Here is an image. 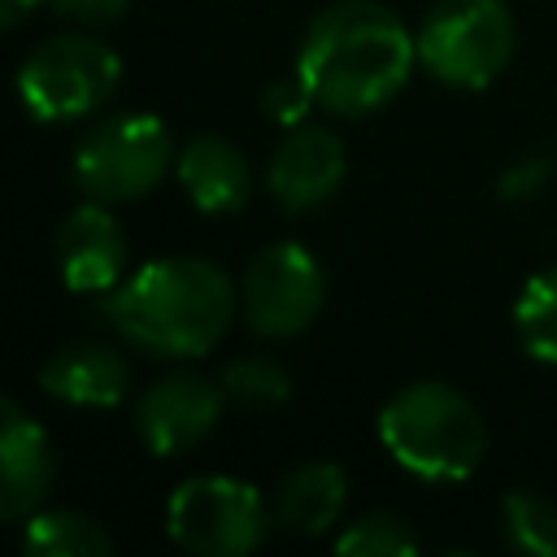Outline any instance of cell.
<instances>
[{
    "instance_id": "obj_1",
    "label": "cell",
    "mask_w": 557,
    "mask_h": 557,
    "mask_svg": "<svg viewBox=\"0 0 557 557\" xmlns=\"http://www.w3.org/2000/svg\"><path fill=\"white\" fill-rule=\"evenodd\" d=\"M418 39L379 0L326 4L296 48V70L318 109L335 117H366L383 109L413 74Z\"/></svg>"
},
{
    "instance_id": "obj_2",
    "label": "cell",
    "mask_w": 557,
    "mask_h": 557,
    "mask_svg": "<svg viewBox=\"0 0 557 557\" xmlns=\"http://www.w3.org/2000/svg\"><path fill=\"white\" fill-rule=\"evenodd\" d=\"M239 309L231 274L205 257H157L126 274L100 305V318L139 352L191 361L222 344Z\"/></svg>"
},
{
    "instance_id": "obj_3",
    "label": "cell",
    "mask_w": 557,
    "mask_h": 557,
    "mask_svg": "<svg viewBox=\"0 0 557 557\" xmlns=\"http://www.w3.org/2000/svg\"><path fill=\"white\" fill-rule=\"evenodd\" d=\"M374 431L392 461L426 483H466L487 457L479 405L440 379H418L387 396Z\"/></svg>"
},
{
    "instance_id": "obj_4",
    "label": "cell",
    "mask_w": 557,
    "mask_h": 557,
    "mask_svg": "<svg viewBox=\"0 0 557 557\" xmlns=\"http://www.w3.org/2000/svg\"><path fill=\"white\" fill-rule=\"evenodd\" d=\"M418 65L457 91H479L505 74L518 26L505 0H435L418 26Z\"/></svg>"
},
{
    "instance_id": "obj_5",
    "label": "cell",
    "mask_w": 557,
    "mask_h": 557,
    "mask_svg": "<svg viewBox=\"0 0 557 557\" xmlns=\"http://www.w3.org/2000/svg\"><path fill=\"white\" fill-rule=\"evenodd\" d=\"M174 161V135L157 113H113L78 139L70 178L87 200L122 205L148 196Z\"/></svg>"
},
{
    "instance_id": "obj_6",
    "label": "cell",
    "mask_w": 557,
    "mask_h": 557,
    "mask_svg": "<svg viewBox=\"0 0 557 557\" xmlns=\"http://www.w3.org/2000/svg\"><path fill=\"white\" fill-rule=\"evenodd\" d=\"M122 83V57L96 35H48L17 70V96L39 122H78L100 113Z\"/></svg>"
},
{
    "instance_id": "obj_7",
    "label": "cell",
    "mask_w": 557,
    "mask_h": 557,
    "mask_svg": "<svg viewBox=\"0 0 557 557\" xmlns=\"http://www.w3.org/2000/svg\"><path fill=\"white\" fill-rule=\"evenodd\" d=\"M274 527L265 496L231 474H191L165 500V535L196 557H244Z\"/></svg>"
},
{
    "instance_id": "obj_8",
    "label": "cell",
    "mask_w": 557,
    "mask_h": 557,
    "mask_svg": "<svg viewBox=\"0 0 557 557\" xmlns=\"http://www.w3.org/2000/svg\"><path fill=\"white\" fill-rule=\"evenodd\" d=\"M322 300H326V274L305 244L274 239L261 252H252L239 283V309L252 335L292 339L313 326Z\"/></svg>"
},
{
    "instance_id": "obj_9",
    "label": "cell",
    "mask_w": 557,
    "mask_h": 557,
    "mask_svg": "<svg viewBox=\"0 0 557 557\" xmlns=\"http://www.w3.org/2000/svg\"><path fill=\"white\" fill-rule=\"evenodd\" d=\"M222 409H226L222 379H209L200 370H170L139 392L135 431L152 457H178L191 453L200 440H209Z\"/></svg>"
},
{
    "instance_id": "obj_10",
    "label": "cell",
    "mask_w": 557,
    "mask_h": 557,
    "mask_svg": "<svg viewBox=\"0 0 557 557\" xmlns=\"http://www.w3.org/2000/svg\"><path fill=\"white\" fill-rule=\"evenodd\" d=\"M348 178V148L331 126L300 122L287 126L270 152L265 187L287 213L322 209Z\"/></svg>"
},
{
    "instance_id": "obj_11",
    "label": "cell",
    "mask_w": 557,
    "mask_h": 557,
    "mask_svg": "<svg viewBox=\"0 0 557 557\" xmlns=\"http://www.w3.org/2000/svg\"><path fill=\"white\" fill-rule=\"evenodd\" d=\"M52 261L61 283L78 296H109L126 278V231L104 200H87L61 218Z\"/></svg>"
},
{
    "instance_id": "obj_12",
    "label": "cell",
    "mask_w": 557,
    "mask_h": 557,
    "mask_svg": "<svg viewBox=\"0 0 557 557\" xmlns=\"http://www.w3.org/2000/svg\"><path fill=\"white\" fill-rule=\"evenodd\" d=\"M52 483H57L52 440L17 400H0V518L26 522L35 509H44Z\"/></svg>"
},
{
    "instance_id": "obj_13",
    "label": "cell",
    "mask_w": 557,
    "mask_h": 557,
    "mask_svg": "<svg viewBox=\"0 0 557 557\" xmlns=\"http://www.w3.org/2000/svg\"><path fill=\"white\" fill-rule=\"evenodd\" d=\"M131 383H135V370L126 352L100 339L61 344L39 366V387L52 400L78 405V409H113L131 396Z\"/></svg>"
},
{
    "instance_id": "obj_14",
    "label": "cell",
    "mask_w": 557,
    "mask_h": 557,
    "mask_svg": "<svg viewBox=\"0 0 557 557\" xmlns=\"http://www.w3.org/2000/svg\"><path fill=\"white\" fill-rule=\"evenodd\" d=\"M174 178L183 187V196L200 209V213H235L244 209V200L252 196V170L248 157L226 139V135H191L178 148L174 161Z\"/></svg>"
},
{
    "instance_id": "obj_15",
    "label": "cell",
    "mask_w": 557,
    "mask_h": 557,
    "mask_svg": "<svg viewBox=\"0 0 557 557\" xmlns=\"http://www.w3.org/2000/svg\"><path fill=\"white\" fill-rule=\"evenodd\" d=\"M348 505V474L339 461H300L296 470L283 474L270 509H274V527L292 531V535H326L339 513Z\"/></svg>"
},
{
    "instance_id": "obj_16",
    "label": "cell",
    "mask_w": 557,
    "mask_h": 557,
    "mask_svg": "<svg viewBox=\"0 0 557 557\" xmlns=\"http://www.w3.org/2000/svg\"><path fill=\"white\" fill-rule=\"evenodd\" d=\"M22 553L26 557H109V531L78 509H35L22 522Z\"/></svg>"
},
{
    "instance_id": "obj_17",
    "label": "cell",
    "mask_w": 557,
    "mask_h": 557,
    "mask_svg": "<svg viewBox=\"0 0 557 557\" xmlns=\"http://www.w3.org/2000/svg\"><path fill=\"white\" fill-rule=\"evenodd\" d=\"M513 331L527 357L557 366V265L531 274L513 300Z\"/></svg>"
},
{
    "instance_id": "obj_18",
    "label": "cell",
    "mask_w": 557,
    "mask_h": 557,
    "mask_svg": "<svg viewBox=\"0 0 557 557\" xmlns=\"http://www.w3.org/2000/svg\"><path fill=\"white\" fill-rule=\"evenodd\" d=\"M500 531L509 548L531 557H557V505L540 492L513 487L500 500Z\"/></svg>"
},
{
    "instance_id": "obj_19",
    "label": "cell",
    "mask_w": 557,
    "mask_h": 557,
    "mask_svg": "<svg viewBox=\"0 0 557 557\" xmlns=\"http://www.w3.org/2000/svg\"><path fill=\"white\" fill-rule=\"evenodd\" d=\"M335 553L339 557H409L418 553V535L400 513L374 509V513L352 518L335 535Z\"/></svg>"
},
{
    "instance_id": "obj_20",
    "label": "cell",
    "mask_w": 557,
    "mask_h": 557,
    "mask_svg": "<svg viewBox=\"0 0 557 557\" xmlns=\"http://www.w3.org/2000/svg\"><path fill=\"white\" fill-rule=\"evenodd\" d=\"M222 392L239 409H274L292 396V374L274 357H235L222 370Z\"/></svg>"
},
{
    "instance_id": "obj_21",
    "label": "cell",
    "mask_w": 557,
    "mask_h": 557,
    "mask_svg": "<svg viewBox=\"0 0 557 557\" xmlns=\"http://www.w3.org/2000/svg\"><path fill=\"white\" fill-rule=\"evenodd\" d=\"M313 91H309V83L300 78V70H292V74H278V78H270L265 87H261V117L265 122H274V126H300V122H309V113H313Z\"/></svg>"
},
{
    "instance_id": "obj_22",
    "label": "cell",
    "mask_w": 557,
    "mask_h": 557,
    "mask_svg": "<svg viewBox=\"0 0 557 557\" xmlns=\"http://www.w3.org/2000/svg\"><path fill=\"white\" fill-rule=\"evenodd\" d=\"M548 174H553V165H548L544 157H518V161H509V165L500 170L496 191H500L505 200H531V196H540V191L548 187Z\"/></svg>"
},
{
    "instance_id": "obj_23",
    "label": "cell",
    "mask_w": 557,
    "mask_h": 557,
    "mask_svg": "<svg viewBox=\"0 0 557 557\" xmlns=\"http://www.w3.org/2000/svg\"><path fill=\"white\" fill-rule=\"evenodd\" d=\"M48 9L78 26H109L131 9V0H48Z\"/></svg>"
},
{
    "instance_id": "obj_24",
    "label": "cell",
    "mask_w": 557,
    "mask_h": 557,
    "mask_svg": "<svg viewBox=\"0 0 557 557\" xmlns=\"http://www.w3.org/2000/svg\"><path fill=\"white\" fill-rule=\"evenodd\" d=\"M48 0H0V26H17L26 13H35Z\"/></svg>"
}]
</instances>
